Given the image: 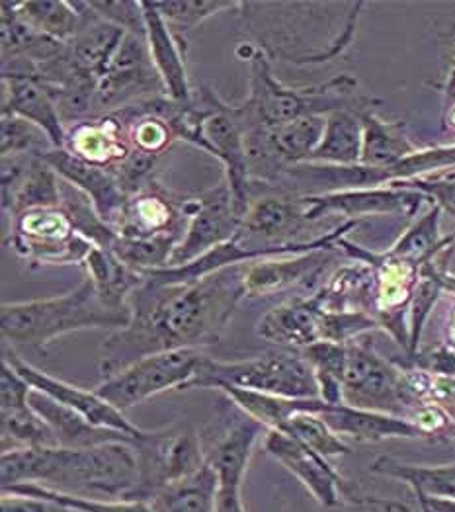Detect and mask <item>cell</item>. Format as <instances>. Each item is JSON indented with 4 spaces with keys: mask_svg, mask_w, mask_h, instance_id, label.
Here are the masks:
<instances>
[{
    "mask_svg": "<svg viewBox=\"0 0 455 512\" xmlns=\"http://www.w3.org/2000/svg\"><path fill=\"white\" fill-rule=\"evenodd\" d=\"M373 471L409 481L420 495L455 499V466L422 468V466L399 464L391 458H381L373 464Z\"/></svg>",
    "mask_w": 455,
    "mask_h": 512,
    "instance_id": "36",
    "label": "cell"
},
{
    "mask_svg": "<svg viewBox=\"0 0 455 512\" xmlns=\"http://www.w3.org/2000/svg\"><path fill=\"white\" fill-rule=\"evenodd\" d=\"M6 243L16 255L34 266L84 264L96 247L77 233L71 217L61 206L30 210L12 217Z\"/></svg>",
    "mask_w": 455,
    "mask_h": 512,
    "instance_id": "7",
    "label": "cell"
},
{
    "mask_svg": "<svg viewBox=\"0 0 455 512\" xmlns=\"http://www.w3.org/2000/svg\"><path fill=\"white\" fill-rule=\"evenodd\" d=\"M452 122H454V128H455V110L452 112Z\"/></svg>",
    "mask_w": 455,
    "mask_h": 512,
    "instance_id": "45",
    "label": "cell"
},
{
    "mask_svg": "<svg viewBox=\"0 0 455 512\" xmlns=\"http://www.w3.org/2000/svg\"><path fill=\"white\" fill-rule=\"evenodd\" d=\"M305 206V219L315 221L323 215L340 214L350 219H360L364 215H413L420 212V208L430 202L426 194L405 188L399 184L377 186V188H356V190H342L331 194L319 196H299Z\"/></svg>",
    "mask_w": 455,
    "mask_h": 512,
    "instance_id": "14",
    "label": "cell"
},
{
    "mask_svg": "<svg viewBox=\"0 0 455 512\" xmlns=\"http://www.w3.org/2000/svg\"><path fill=\"white\" fill-rule=\"evenodd\" d=\"M141 6L149 55L165 85L166 96L180 104L192 102L194 94L186 71V42L174 36L155 2L141 0Z\"/></svg>",
    "mask_w": 455,
    "mask_h": 512,
    "instance_id": "21",
    "label": "cell"
},
{
    "mask_svg": "<svg viewBox=\"0 0 455 512\" xmlns=\"http://www.w3.org/2000/svg\"><path fill=\"white\" fill-rule=\"evenodd\" d=\"M202 358L204 354L196 348L151 354L127 366L120 374L106 378L94 391L124 413L168 389H186L196 376Z\"/></svg>",
    "mask_w": 455,
    "mask_h": 512,
    "instance_id": "8",
    "label": "cell"
},
{
    "mask_svg": "<svg viewBox=\"0 0 455 512\" xmlns=\"http://www.w3.org/2000/svg\"><path fill=\"white\" fill-rule=\"evenodd\" d=\"M217 475L206 462L200 470L166 485L151 501L153 512H215Z\"/></svg>",
    "mask_w": 455,
    "mask_h": 512,
    "instance_id": "32",
    "label": "cell"
},
{
    "mask_svg": "<svg viewBox=\"0 0 455 512\" xmlns=\"http://www.w3.org/2000/svg\"><path fill=\"white\" fill-rule=\"evenodd\" d=\"M332 251L321 249L305 255L272 256L249 262L245 274V296H272L290 288H313L331 264Z\"/></svg>",
    "mask_w": 455,
    "mask_h": 512,
    "instance_id": "16",
    "label": "cell"
},
{
    "mask_svg": "<svg viewBox=\"0 0 455 512\" xmlns=\"http://www.w3.org/2000/svg\"><path fill=\"white\" fill-rule=\"evenodd\" d=\"M217 389L223 391L237 409H241L247 417L260 423L266 430H282L295 413H301V411L319 413L321 407L325 405V401L321 399H288V397L258 393L249 389H239L231 385H221Z\"/></svg>",
    "mask_w": 455,
    "mask_h": 512,
    "instance_id": "29",
    "label": "cell"
},
{
    "mask_svg": "<svg viewBox=\"0 0 455 512\" xmlns=\"http://www.w3.org/2000/svg\"><path fill=\"white\" fill-rule=\"evenodd\" d=\"M2 358L34 389L49 395L57 403L77 411L79 415H83L84 419H88L92 425L118 430V432H124L127 436H133V438H141L147 432L143 428L135 427L131 421H127L122 411H118L114 405H110L106 399H102L94 389H83V387H77V385L67 384L63 380H57V378L45 374L42 370H38L36 366L28 364L26 360H22L16 354L14 346L4 344V356Z\"/></svg>",
    "mask_w": 455,
    "mask_h": 512,
    "instance_id": "15",
    "label": "cell"
},
{
    "mask_svg": "<svg viewBox=\"0 0 455 512\" xmlns=\"http://www.w3.org/2000/svg\"><path fill=\"white\" fill-rule=\"evenodd\" d=\"M14 10L32 30L55 42H71L83 26V2L28 0L14 2Z\"/></svg>",
    "mask_w": 455,
    "mask_h": 512,
    "instance_id": "31",
    "label": "cell"
},
{
    "mask_svg": "<svg viewBox=\"0 0 455 512\" xmlns=\"http://www.w3.org/2000/svg\"><path fill=\"white\" fill-rule=\"evenodd\" d=\"M442 208L432 204L430 210L422 217H418L413 225L403 233V237L391 247L389 255L424 264L432 256L438 255L446 247H450V239L440 237V215Z\"/></svg>",
    "mask_w": 455,
    "mask_h": 512,
    "instance_id": "33",
    "label": "cell"
},
{
    "mask_svg": "<svg viewBox=\"0 0 455 512\" xmlns=\"http://www.w3.org/2000/svg\"><path fill=\"white\" fill-rule=\"evenodd\" d=\"M184 235L165 233L157 237H122L118 235L112 245V253L137 272L168 268L172 253L180 245Z\"/></svg>",
    "mask_w": 455,
    "mask_h": 512,
    "instance_id": "34",
    "label": "cell"
},
{
    "mask_svg": "<svg viewBox=\"0 0 455 512\" xmlns=\"http://www.w3.org/2000/svg\"><path fill=\"white\" fill-rule=\"evenodd\" d=\"M204 151L225 167V180L231 188L235 212L243 219L254 202L245 129L235 112V106L223 102L215 92L211 96V110L204 122Z\"/></svg>",
    "mask_w": 455,
    "mask_h": 512,
    "instance_id": "12",
    "label": "cell"
},
{
    "mask_svg": "<svg viewBox=\"0 0 455 512\" xmlns=\"http://www.w3.org/2000/svg\"><path fill=\"white\" fill-rule=\"evenodd\" d=\"M364 2H243V20L274 63H327L354 40Z\"/></svg>",
    "mask_w": 455,
    "mask_h": 512,
    "instance_id": "3",
    "label": "cell"
},
{
    "mask_svg": "<svg viewBox=\"0 0 455 512\" xmlns=\"http://www.w3.org/2000/svg\"><path fill=\"white\" fill-rule=\"evenodd\" d=\"M186 214L188 227L172 253L168 268L186 266L215 247L229 243L241 225L227 180H221L198 198L186 200Z\"/></svg>",
    "mask_w": 455,
    "mask_h": 512,
    "instance_id": "11",
    "label": "cell"
},
{
    "mask_svg": "<svg viewBox=\"0 0 455 512\" xmlns=\"http://www.w3.org/2000/svg\"><path fill=\"white\" fill-rule=\"evenodd\" d=\"M2 489L34 483L98 501H139L135 448L112 442L94 448H18L2 452Z\"/></svg>",
    "mask_w": 455,
    "mask_h": 512,
    "instance_id": "2",
    "label": "cell"
},
{
    "mask_svg": "<svg viewBox=\"0 0 455 512\" xmlns=\"http://www.w3.org/2000/svg\"><path fill=\"white\" fill-rule=\"evenodd\" d=\"M2 493H16L26 497H43L51 499L73 512H153L151 505L145 501H98V499H84L75 495H65L53 489H47L34 483H22L14 487L2 489Z\"/></svg>",
    "mask_w": 455,
    "mask_h": 512,
    "instance_id": "40",
    "label": "cell"
},
{
    "mask_svg": "<svg viewBox=\"0 0 455 512\" xmlns=\"http://www.w3.org/2000/svg\"><path fill=\"white\" fill-rule=\"evenodd\" d=\"M84 266L100 301L114 311L131 313L129 298L143 280L141 272L127 266L112 251L100 247L92 249Z\"/></svg>",
    "mask_w": 455,
    "mask_h": 512,
    "instance_id": "27",
    "label": "cell"
},
{
    "mask_svg": "<svg viewBox=\"0 0 455 512\" xmlns=\"http://www.w3.org/2000/svg\"><path fill=\"white\" fill-rule=\"evenodd\" d=\"M444 92H446V96H448L450 100H455V63L454 69H452V73H450V77H448V83L444 86Z\"/></svg>",
    "mask_w": 455,
    "mask_h": 512,
    "instance_id": "44",
    "label": "cell"
},
{
    "mask_svg": "<svg viewBox=\"0 0 455 512\" xmlns=\"http://www.w3.org/2000/svg\"><path fill=\"white\" fill-rule=\"evenodd\" d=\"M264 448L274 460L290 470L323 505L338 503L336 485L340 483V479L321 454L291 438L290 434L278 430H268Z\"/></svg>",
    "mask_w": 455,
    "mask_h": 512,
    "instance_id": "22",
    "label": "cell"
},
{
    "mask_svg": "<svg viewBox=\"0 0 455 512\" xmlns=\"http://www.w3.org/2000/svg\"><path fill=\"white\" fill-rule=\"evenodd\" d=\"M319 415L338 434L358 442H377L385 438H416L424 432L403 417L360 409L352 405H323Z\"/></svg>",
    "mask_w": 455,
    "mask_h": 512,
    "instance_id": "25",
    "label": "cell"
},
{
    "mask_svg": "<svg viewBox=\"0 0 455 512\" xmlns=\"http://www.w3.org/2000/svg\"><path fill=\"white\" fill-rule=\"evenodd\" d=\"M243 2L231 0H170V2H155L157 10L165 18L168 28L174 36L186 42V34L192 32L198 24L207 18L223 12V10H241Z\"/></svg>",
    "mask_w": 455,
    "mask_h": 512,
    "instance_id": "37",
    "label": "cell"
},
{
    "mask_svg": "<svg viewBox=\"0 0 455 512\" xmlns=\"http://www.w3.org/2000/svg\"><path fill=\"white\" fill-rule=\"evenodd\" d=\"M131 313L106 307L92 280L86 276L79 288L57 298L2 303L0 329L10 346H34L43 350L49 342L84 329H124Z\"/></svg>",
    "mask_w": 455,
    "mask_h": 512,
    "instance_id": "5",
    "label": "cell"
},
{
    "mask_svg": "<svg viewBox=\"0 0 455 512\" xmlns=\"http://www.w3.org/2000/svg\"><path fill=\"white\" fill-rule=\"evenodd\" d=\"M249 98L235 106V112L247 126L274 128L309 116H329L336 110L368 112L373 100L360 96L358 81L352 75H338L323 85L291 88L282 85L272 73V61L250 45Z\"/></svg>",
    "mask_w": 455,
    "mask_h": 512,
    "instance_id": "4",
    "label": "cell"
},
{
    "mask_svg": "<svg viewBox=\"0 0 455 512\" xmlns=\"http://www.w3.org/2000/svg\"><path fill=\"white\" fill-rule=\"evenodd\" d=\"M364 145L360 165L385 169L401 163L418 151L403 122H385L372 112L362 114Z\"/></svg>",
    "mask_w": 455,
    "mask_h": 512,
    "instance_id": "30",
    "label": "cell"
},
{
    "mask_svg": "<svg viewBox=\"0 0 455 512\" xmlns=\"http://www.w3.org/2000/svg\"><path fill=\"white\" fill-rule=\"evenodd\" d=\"M395 184L426 194L434 204H438L442 210L450 212L455 217V176H450L448 172H440L428 178H416L409 182H395Z\"/></svg>",
    "mask_w": 455,
    "mask_h": 512,
    "instance_id": "42",
    "label": "cell"
},
{
    "mask_svg": "<svg viewBox=\"0 0 455 512\" xmlns=\"http://www.w3.org/2000/svg\"><path fill=\"white\" fill-rule=\"evenodd\" d=\"M30 405L47 423V427L51 428L59 448L83 450V448H94V446L112 444V442H125L133 446L137 440L124 432L92 425L88 419H84L83 415L57 403L55 399H51L49 395H45L38 389H32Z\"/></svg>",
    "mask_w": 455,
    "mask_h": 512,
    "instance_id": "23",
    "label": "cell"
},
{
    "mask_svg": "<svg viewBox=\"0 0 455 512\" xmlns=\"http://www.w3.org/2000/svg\"><path fill=\"white\" fill-rule=\"evenodd\" d=\"M65 149L110 172L116 171L131 155L124 128L114 114H106L98 122H79L69 129Z\"/></svg>",
    "mask_w": 455,
    "mask_h": 512,
    "instance_id": "26",
    "label": "cell"
},
{
    "mask_svg": "<svg viewBox=\"0 0 455 512\" xmlns=\"http://www.w3.org/2000/svg\"><path fill=\"white\" fill-rule=\"evenodd\" d=\"M247 266L249 262L235 264L184 284H157L143 278L129 298V323L102 344L104 380L145 356L184 348L200 350L219 341L239 301L247 298Z\"/></svg>",
    "mask_w": 455,
    "mask_h": 512,
    "instance_id": "1",
    "label": "cell"
},
{
    "mask_svg": "<svg viewBox=\"0 0 455 512\" xmlns=\"http://www.w3.org/2000/svg\"><path fill=\"white\" fill-rule=\"evenodd\" d=\"M163 94L166 96L165 85L151 61L147 40L125 34L118 53L98 83L94 108L116 112L133 102Z\"/></svg>",
    "mask_w": 455,
    "mask_h": 512,
    "instance_id": "13",
    "label": "cell"
},
{
    "mask_svg": "<svg viewBox=\"0 0 455 512\" xmlns=\"http://www.w3.org/2000/svg\"><path fill=\"white\" fill-rule=\"evenodd\" d=\"M90 8L104 18L106 22L122 28L127 34L145 38V18L141 0H102V2H88Z\"/></svg>",
    "mask_w": 455,
    "mask_h": 512,
    "instance_id": "41",
    "label": "cell"
},
{
    "mask_svg": "<svg viewBox=\"0 0 455 512\" xmlns=\"http://www.w3.org/2000/svg\"><path fill=\"white\" fill-rule=\"evenodd\" d=\"M0 419L2 452L18 448H59L51 428L32 409V405L2 411Z\"/></svg>",
    "mask_w": 455,
    "mask_h": 512,
    "instance_id": "35",
    "label": "cell"
},
{
    "mask_svg": "<svg viewBox=\"0 0 455 512\" xmlns=\"http://www.w3.org/2000/svg\"><path fill=\"white\" fill-rule=\"evenodd\" d=\"M221 385L288 399H321L315 370L297 350H274L235 362H221L204 356L186 389H217Z\"/></svg>",
    "mask_w": 455,
    "mask_h": 512,
    "instance_id": "6",
    "label": "cell"
},
{
    "mask_svg": "<svg viewBox=\"0 0 455 512\" xmlns=\"http://www.w3.org/2000/svg\"><path fill=\"white\" fill-rule=\"evenodd\" d=\"M278 432L290 434L291 438L299 440L301 444H305L313 452L321 454L323 458L338 456V454H348L350 452V448L323 421V417L319 413H313V411L295 413L290 421H288V425L282 428V430H278Z\"/></svg>",
    "mask_w": 455,
    "mask_h": 512,
    "instance_id": "38",
    "label": "cell"
},
{
    "mask_svg": "<svg viewBox=\"0 0 455 512\" xmlns=\"http://www.w3.org/2000/svg\"><path fill=\"white\" fill-rule=\"evenodd\" d=\"M340 384L346 405L379 413L399 411L414 397L411 385L385 360L352 344H346Z\"/></svg>",
    "mask_w": 455,
    "mask_h": 512,
    "instance_id": "10",
    "label": "cell"
},
{
    "mask_svg": "<svg viewBox=\"0 0 455 512\" xmlns=\"http://www.w3.org/2000/svg\"><path fill=\"white\" fill-rule=\"evenodd\" d=\"M303 223H307V219L301 198L266 196L250 204L235 239L247 247L256 241L266 243V247H284L301 243L293 241V235H297Z\"/></svg>",
    "mask_w": 455,
    "mask_h": 512,
    "instance_id": "20",
    "label": "cell"
},
{
    "mask_svg": "<svg viewBox=\"0 0 455 512\" xmlns=\"http://www.w3.org/2000/svg\"><path fill=\"white\" fill-rule=\"evenodd\" d=\"M358 110H336L327 116L323 139L309 163L352 167L362 161L364 122Z\"/></svg>",
    "mask_w": 455,
    "mask_h": 512,
    "instance_id": "28",
    "label": "cell"
},
{
    "mask_svg": "<svg viewBox=\"0 0 455 512\" xmlns=\"http://www.w3.org/2000/svg\"><path fill=\"white\" fill-rule=\"evenodd\" d=\"M0 137L2 157H42L47 151L55 149L43 129L8 114H2Z\"/></svg>",
    "mask_w": 455,
    "mask_h": 512,
    "instance_id": "39",
    "label": "cell"
},
{
    "mask_svg": "<svg viewBox=\"0 0 455 512\" xmlns=\"http://www.w3.org/2000/svg\"><path fill=\"white\" fill-rule=\"evenodd\" d=\"M0 512H73L51 499L26 497L16 493H2Z\"/></svg>",
    "mask_w": 455,
    "mask_h": 512,
    "instance_id": "43",
    "label": "cell"
},
{
    "mask_svg": "<svg viewBox=\"0 0 455 512\" xmlns=\"http://www.w3.org/2000/svg\"><path fill=\"white\" fill-rule=\"evenodd\" d=\"M139 462V501L149 503L166 485L200 470L207 462L200 436L184 425L147 430L133 444Z\"/></svg>",
    "mask_w": 455,
    "mask_h": 512,
    "instance_id": "9",
    "label": "cell"
},
{
    "mask_svg": "<svg viewBox=\"0 0 455 512\" xmlns=\"http://www.w3.org/2000/svg\"><path fill=\"white\" fill-rule=\"evenodd\" d=\"M4 100L2 114L22 118L43 129L55 149H65L67 129L59 108L36 75L2 73Z\"/></svg>",
    "mask_w": 455,
    "mask_h": 512,
    "instance_id": "19",
    "label": "cell"
},
{
    "mask_svg": "<svg viewBox=\"0 0 455 512\" xmlns=\"http://www.w3.org/2000/svg\"><path fill=\"white\" fill-rule=\"evenodd\" d=\"M42 159L65 182L73 184L86 194L92 200L98 214L102 215V219L108 225L116 227V221L122 214L129 196L125 194L114 172L104 167H96L67 149H51L42 155Z\"/></svg>",
    "mask_w": 455,
    "mask_h": 512,
    "instance_id": "18",
    "label": "cell"
},
{
    "mask_svg": "<svg viewBox=\"0 0 455 512\" xmlns=\"http://www.w3.org/2000/svg\"><path fill=\"white\" fill-rule=\"evenodd\" d=\"M186 227V202H176L165 188L151 182L127 198L114 229L122 237H157L165 233L184 235Z\"/></svg>",
    "mask_w": 455,
    "mask_h": 512,
    "instance_id": "17",
    "label": "cell"
},
{
    "mask_svg": "<svg viewBox=\"0 0 455 512\" xmlns=\"http://www.w3.org/2000/svg\"><path fill=\"white\" fill-rule=\"evenodd\" d=\"M321 313L323 309L313 298H299L270 309L258 321V337L284 346L286 350H305L321 342Z\"/></svg>",
    "mask_w": 455,
    "mask_h": 512,
    "instance_id": "24",
    "label": "cell"
}]
</instances>
